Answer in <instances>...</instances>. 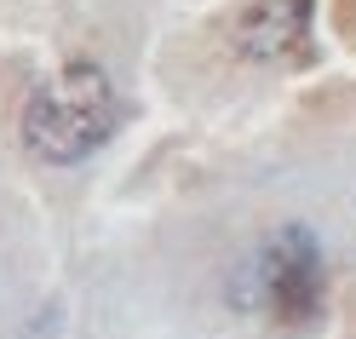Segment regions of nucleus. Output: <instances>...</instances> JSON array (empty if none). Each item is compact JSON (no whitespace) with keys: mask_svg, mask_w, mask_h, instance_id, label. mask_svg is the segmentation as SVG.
<instances>
[{"mask_svg":"<svg viewBox=\"0 0 356 339\" xmlns=\"http://www.w3.org/2000/svg\"><path fill=\"white\" fill-rule=\"evenodd\" d=\"M115 127H121V93L92 58L63 63L24 104V144H29V155H40L52 167L86 161L92 150L115 139Z\"/></svg>","mask_w":356,"mask_h":339,"instance_id":"nucleus-1","label":"nucleus"},{"mask_svg":"<svg viewBox=\"0 0 356 339\" xmlns=\"http://www.w3.org/2000/svg\"><path fill=\"white\" fill-rule=\"evenodd\" d=\"M253 276H259V305L276 322H287V328L310 322L322 310V242L305 224H282V230L264 236Z\"/></svg>","mask_w":356,"mask_h":339,"instance_id":"nucleus-2","label":"nucleus"},{"mask_svg":"<svg viewBox=\"0 0 356 339\" xmlns=\"http://www.w3.org/2000/svg\"><path fill=\"white\" fill-rule=\"evenodd\" d=\"M316 0H241L225 17V47L241 63H299L310 52Z\"/></svg>","mask_w":356,"mask_h":339,"instance_id":"nucleus-3","label":"nucleus"}]
</instances>
